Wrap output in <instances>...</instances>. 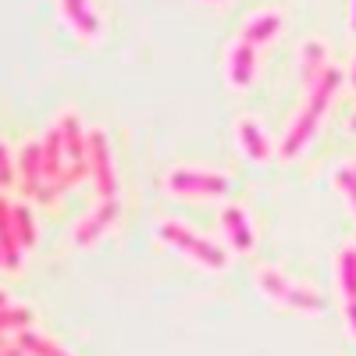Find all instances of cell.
Here are the masks:
<instances>
[{"mask_svg":"<svg viewBox=\"0 0 356 356\" xmlns=\"http://www.w3.org/2000/svg\"><path fill=\"white\" fill-rule=\"evenodd\" d=\"M335 89H339V72H328V75H324L314 89H307L303 107L296 111L292 125L285 129V139H282V157H300V154H303V146H307V143L317 136V129H321V118L328 114V107H332Z\"/></svg>","mask_w":356,"mask_h":356,"instance_id":"1","label":"cell"},{"mask_svg":"<svg viewBox=\"0 0 356 356\" xmlns=\"http://www.w3.org/2000/svg\"><path fill=\"white\" fill-rule=\"evenodd\" d=\"M157 239L171 250H178L182 257H189L193 264H200L203 271H225L228 267V250L214 239H207V235L193 232L189 225L182 221H161L157 225Z\"/></svg>","mask_w":356,"mask_h":356,"instance_id":"2","label":"cell"},{"mask_svg":"<svg viewBox=\"0 0 356 356\" xmlns=\"http://www.w3.org/2000/svg\"><path fill=\"white\" fill-rule=\"evenodd\" d=\"M253 285H257L275 307H285V310H296V314H321V310H324V300H321L314 289L289 282L278 267H267V264L257 267V271H253Z\"/></svg>","mask_w":356,"mask_h":356,"instance_id":"3","label":"cell"},{"mask_svg":"<svg viewBox=\"0 0 356 356\" xmlns=\"http://www.w3.org/2000/svg\"><path fill=\"white\" fill-rule=\"evenodd\" d=\"M232 178L211 168H175L164 175V193L175 200H189V203H203V200H221L228 196Z\"/></svg>","mask_w":356,"mask_h":356,"instance_id":"4","label":"cell"},{"mask_svg":"<svg viewBox=\"0 0 356 356\" xmlns=\"http://www.w3.org/2000/svg\"><path fill=\"white\" fill-rule=\"evenodd\" d=\"M57 129H61V139H65V157H68V182L72 189L79 182H86L89 178V129L82 125L79 111L65 107L61 114L54 118Z\"/></svg>","mask_w":356,"mask_h":356,"instance_id":"5","label":"cell"},{"mask_svg":"<svg viewBox=\"0 0 356 356\" xmlns=\"http://www.w3.org/2000/svg\"><path fill=\"white\" fill-rule=\"evenodd\" d=\"M89 178L100 193V200H118V164H114V150L104 129H89Z\"/></svg>","mask_w":356,"mask_h":356,"instance_id":"6","label":"cell"},{"mask_svg":"<svg viewBox=\"0 0 356 356\" xmlns=\"http://www.w3.org/2000/svg\"><path fill=\"white\" fill-rule=\"evenodd\" d=\"M118 214H122V200H100L89 214H82L79 221H75V228H72V243L79 246V250H93L104 235L114 228V221H118Z\"/></svg>","mask_w":356,"mask_h":356,"instance_id":"7","label":"cell"},{"mask_svg":"<svg viewBox=\"0 0 356 356\" xmlns=\"http://www.w3.org/2000/svg\"><path fill=\"white\" fill-rule=\"evenodd\" d=\"M15 161H18V189L22 196L33 203V200H43L47 193V171H43V146L40 143H22L15 150Z\"/></svg>","mask_w":356,"mask_h":356,"instance_id":"8","label":"cell"},{"mask_svg":"<svg viewBox=\"0 0 356 356\" xmlns=\"http://www.w3.org/2000/svg\"><path fill=\"white\" fill-rule=\"evenodd\" d=\"M57 8H61V18L68 22V29L79 40H86V43L100 40L104 22H100V11L93 0H57Z\"/></svg>","mask_w":356,"mask_h":356,"instance_id":"9","label":"cell"},{"mask_svg":"<svg viewBox=\"0 0 356 356\" xmlns=\"http://www.w3.org/2000/svg\"><path fill=\"white\" fill-rule=\"evenodd\" d=\"M218 225H221V232H225V243H228L232 253H239V257L253 253V246H257V232H253L250 214L243 211V207L228 203L225 211L218 214Z\"/></svg>","mask_w":356,"mask_h":356,"instance_id":"10","label":"cell"},{"mask_svg":"<svg viewBox=\"0 0 356 356\" xmlns=\"http://www.w3.org/2000/svg\"><path fill=\"white\" fill-rule=\"evenodd\" d=\"M257 79V47L246 40H235L225 50V82L232 89H250Z\"/></svg>","mask_w":356,"mask_h":356,"instance_id":"11","label":"cell"},{"mask_svg":"<svg viewBox=\"0 0 356 356\" xmlns=\"http://www.w3.org/2000/svg\"><path fill=\"white\" fill-rule=\"evenodd\" d=\"M235 143H239L243 157H246V161H253V164H264L267 157H271V139H267L264 125L257 122L253 114L235 118Z\"/></svg>","mask_w":356,"mask_h":356,"instance_id":"12","label":"cell"},{"mask_svg":"<svg viewBox=\"0 0 356 356\" xmlns=\"http://www.w3.org/2000/svg\"><path fill=\"white\" fill-rule=\"evenodd\" d=\"M15 203L0 193V257H4V271L8 275H18L22 271V243H18V232H15Z\"/></svg>","mask_w":356,"mask_h":356,"instance_id":"13","label":"cell"},{"mask_svg":"<svg viewBox=\"0 0 356 356\" xmlns=\"http://www.w3.org/2000/svg\"><path fill=\"white\" fill-rule=\"evenodd\" d=\"M328 72H332V65H328V47H324V40H307L300 47V82H303V89H314Z\"/></svg>","mask_w":356,"mask_h":356,"instance_id":"14","label":"cell"},{"mask_svg":"<svg viewBox=\"0 0 356 356\" xmlns=\"http://www.w3.org/2000/svg\"><path fill=\"white\" fill-rule=\"evenodd\" d=\"M282 11H275V8H264V11H253L250 18H246V25H243V33H239V40H246V43H253L257 50L264 47V43H271L278 33H282Z\"/></svg>","mask_w":356,"mask_h":356,"instance_id":"15","label":"cell"},{"mask_svg":"<svg viewBox=\"0 0 356 356\" xmlns=\"http://www.w3.org/2000/svg\"><path fill=\"white\" fill-rule=\"evenodd\" d=\"M15 346H18L25 356H72L57 339H50V335H43V332H36V328L18 332V335H15Z\"/></svg>","mask_w":356,"mask_h":356,"instance_id":"16","label":"cell"},{"mask_svg":"<svg viewBox=\"0 0 356 356\" xmlns=\"http://www.w3.org/2000/svg\"><path fill=\"white\" fill-rule=\"evenodd\" d=\"M15 232H18V243H22V250L25 253H33L36 250V243H40V221H36V207L29 203V200H22V203H15Z\"/></svg>","mask_w":356,"mask_h":356,"instance_id":"17","label":"cell"},{"mask_svg":"<svg viewBox=\"0 0 356 356\" xmlns=\"http://www.w3.org/2000/svg\"><path fill=\"white\" fill-rule=\"evenodd\" d=\"M33 321H36V314L29 310V307H15V303L11 307H0V339L33 328Z\"/></svg>","mask_w":356,"mask_h":356,"instance_id":"18","label":"cell"},{"mask_svg":"<svg viewBox=\"0 0 356 356\" xmlns=\"http://www.w3.org/2000/svg\"><path fill=\"white\" fill-rule=\"evenodd\" d=\"M335 275H339V289L346 296V303L356 300V250H342L335 257Z\"/></svg>","mask_w":356,"mask_h":356,"instance_id":"19","label":"cell"},{"mask_svg":"<svg viewBox=\"0 0 356 356\" xmlns=\"http://www.w3.org/2000/svg\"><path fill=\"white\" fill-rule=\"evenodd\" d=\"M11 186H18V161L11 154V146L0 143V193H8Z\"/></svg>","mask_w":356,"mask_h":356,"instance_id":"20","label":"cell"},{"mask_svg":"<svg viewBox=\"0 0 356 356\" xmlns=\"http://www.w3.org/2000/svg\"><path fill=\"white\" fill-rule=\"evenodd\" d=\"M335 186H339V193L353 203V211H356V171H353V168H342V171L335 175Z\"/></svg>","mask_w":356,"mask_h":356,"instance_id":"21","label":"cell"},{"mask_svg":"<svg viewBox=\"0 0 356 356\" xmlns=\"http://www.w3.org/2000/svg\"><path fill=\"white\" fill-rule=\"evenodd\" d=\"M346 321H349V328H353V335H356V300L346 303Z\"/></svg>","mask_w":356,"mask_h":356,"instance_id":"22","label":"cell"},{"mask_svg":"<svg viewBox=\"0 0 356 356\" xmlns=\"http://www.w3.org/2000/svg\"><path fill=\"white\" fill-rule=\"evenodd\" d=\"M0 356H25V353H22V349H18L15 342H8L4 349H0Z\"/></svg>","mask_w":356,"mask_h":356,"instance_id":"23","label":"cell"},{"mask_svg":"<svg viewBox=\"0 0 356 356\" xmlns=\"http://www.w3.org/2000/svg\"><path fill=\"white\" fill-rule=\"evenodd\" d=\"M349 25H353V33H356V0H349Z\"/></svg>","mask_w":356,"mask_h":356,"instance_id":"24","label":"cell"},{"mask_svg":"<svg viewBox=\"0 0 356 356\" xmlns=\"http://www.w3.org/2000/svg\"><path fill=\"white\" fill-rule=\"evenodd\" d=\"M0 307H11V296H8L4 289H0Z\"/></svg>","mask_w":356,"mask_h":356,"instance_id":"25","label":"cell"},{"mask_svg":"<svg viewBox=\"0 0 356 356\" xmlns=\"http://www.w3.org/2000/svg\"><path fill=\"white\" fill-rule=\"evenodd\" d=\"M203 4H225V0H203Z\"/></svg>","mask_w":356,"mask_h":356,"instance_id":"26","label":"cell"},{"mask_svg":"<svg viewBox=\"0 0 356 356\" xmlns=\"http://www.w3.org/2000/svg\"><path fill=\"white\" fill-rule=\"evenodd\" d=\"M353 86H356V61H353Z\"/></svg>","mask_w":356,"mask_h":356,"instance_id":"27","label":"cell"},{"mask_svg":"<svg viewBox=\"0 0 356 356\" xmlns=\"http://www.w3.org/2000/svg\"><path fill=\"white\" fill-rule=\"evenodd\" d=\"M4 346H8V339H0V349H4Z\"/></svg>","mask_w":356,"mask_h":356,"instance_id":"28","label":"cell"},{"mask_svg":"<svg viewBox=\"0 0 356 356\" xmlns=\"http://www.w3.org/2000/svg\"><path fill=\"white\" fill-rule=\"evenodd\" d=\"M353 132H356V114H353Z\"/></svg>","mask_w":356,"mask_h":356,"instance_id":"29","label":"cell"},{"mask_svg":"<svg viewBox=\"0 0 356 356\" xmlns=\"http://www.w3.org/2000/svg\"><path fill=\"white\" fill-rule=\"evenodd\" d=\"M0 271H4V257H0Z\"/></svg>","mask_w":356,"mask_h":356,"instance_id":"30","label":"cell"},{"mask_svg":"<svg viewBox=\"0 0 356 356\" xmlns=\"http://www.w3.org/2000/svg\"><path fill=\"white\" fill-rule=\"evenodd\" d=\"M353 171H356V164H353Z\"/></svg>","mask_w":356,"mask_h":356,"instance_id":"31","label":"cell"}]
</instances>
